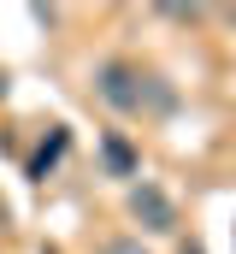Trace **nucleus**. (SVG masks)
<instances>
[{
	"instance_id": "1",
	"label": "nucleus",
	"mask_w": 236,
	"mask_h": 254,
	"mask_svg": "<svg viewBox=\"0 0 236 254\" xmlns=\"http://www.w3.org/2000/svg\"><path fill=\"white\" fill-rule=\"evenodd\" d=\"M101 101L107 107H118V113H166L172 107V89L160 83V77H148V71H136V65H124V60H113V65H101Z\"/></svg>"
},
{
	"instance_id": "2",
	"label": "nucleus",
	"mask_w": 236,
	"mask_h": 254,
	"mask_svg": "<svg viewBox=\"0 0 236 254\" xmlns=\"http://www.w3.org/2000/svg\"><path fill=\"white\" fill-rule=\"evenodd\" d=\"M130 213H136L148 231H177V207L154 190V184H136V190H130Z\"/></svg>"
},
{
	"instance_id": "3",
	"label": "nucleus",
	"mask_w": 236,
	"mask_h": 254,
	"mask_svg": "<svg viewBox=\"0 0 236 254\" xmlns=\"http://www.w3.org/2000/svg\"><path fill=\"white\" fill-rule=\"evenodd\" d=\"M65 142H71V136H65V130H54V136H48V142H42V154H36V160H30V178H48V166H54L59 154H65Z\"/></svg>"
},
{
	"instance_id": "4",
	"label": "nucleus",
	"mask_w": 236,
	"mask_h": 254,
	"mask_svg": "<svg viewBox=\"0 0 236 254\" xmlns=\"http://www.w3.org/2000/svg\"><path fill=\"white\" fill-rule=\"evenodd\" d=\"M107 160H113L118 172H130V166H136V160H130V148H124V142H107Z\"/></svg>"
},
{
	"instance_id": "5",
	"label": "nucleus",
	"mask_w": 236,
	"mask_h": 254,
	"mask_svg": "<svg viewBox=\"0 0 236 254\" xmlns=\"http://www.w3.org/2000/svg\"><path fill=\"white\" fill-rule=\"evenodd\" d=\"M101 254H148V249H142V243H130V237H118V243H107Z\"/></svg>"
},
{
	"instance_id": "6",
	"label": "nucleus",
	"mask_w": 236,
	"mask_h": 254,
	"mask_svg": "<svg viewBox=\"0 0 236 254\" xmlns=\"http://www.w3.org/2000/svg\"><path fill=\"white\" fill-rule=\"evenodd\" d=\"M183 254H201V249H183Z\"/></svg>"
},
{
	"instance_id": "7",
	"label": "nucleus",
	"mask_w": 236,
	"mask_h": 254,
	"mask_svg": "<svg viewBox=\"0 0 236 254\" xmlns=\"http://www.w3.org/2000/svg\"><path fill=\"white\" fill-rule=\"evenodd\" d=\"M0 89H6V83H0Z\"/></svg>"
}]
</instances>
